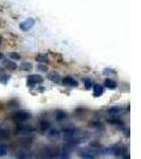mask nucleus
Masks as SVG:
<instances>
[{
	"mask_svg": "<svg viewBox=\"0 0 141 159\" xmlns=\"http://www.w3.org/2000/svg\"><path fill=\"white\" fill-rule=\"evenodd\" d=\"M96 148H100L99 147H94V145H91V148H83L79 152V156L82 159H97L99 157V153L98 150Z\"/></svg>",
	"mask_w": 141,
	"mask_h": 159,
	"instance_id": "nucleus-1",
	"label": "nucleus"
},
{
	"mask_svg": "<svg viewBox=\"0 0 141 159\" xmlns=\"http://www.w3.org/2000/svg\"><path fill=\"white\" fill-rule=\"evenodd\" d=\"M106 154H109V155H115V156H120V155H124L125 153L127 152L126 148L124 145H119V144H115L112 147L108 148L105 150Z\"/></svg>",
	"mask_w": 141,
	"mask_h": 159,
	"instance_id": "nucleus-2",
	"label": "nucleus"
},
{
	"mask_svg": "<svg viewBox=\"0 0 141 159\" xmlns=\"http://www.w3.org/2000/svg\"><path fill=\"white\" fill-rule=\"evenodd\" d=\"M43 81V79L38 74H31V75L27 80V84L29 87H33L37 84H42Z\"/></svg>",
	"mask_w": 141,
	"mask_h": 159,
	"instance_id": "nucleus-3",
	"label": "nucleus"
},
{
	"mask_svg": "<svg viewBox=\"0 0 141 159\" xmlns=\"http://www.w3.org/2000/svg\"><path fill=\"white\" fill-rule=\"evenodd\" d=\"M13 117H14L17 121H27V120H29L31 118V114L25 111V110H18V111L15 112Z\"/></svg>",
	"mask_w": 141,
	"mask_h": 159,
	"instance_id": "nucleus-4",
	"label": "nucleus"
},
{
	"mask_svg": "<svg viewBox=\"0 0 141 159\" xmlns=\"http://www.w3.org/2000/svg\"><path fill=\"white\" fill-rule=\"evenodd\" d=\"M35 25V20L33 18H28L25 19V21H22L21 24L19 25V28L21 31H29L34 27Z\"/></svg>",
	"mask_w": 141,
	"mask_h": 159,
	"instance_id": "nucleus-5",
	"label": "nucleus"
},
{
	"mask_svg": "<svg viewBox=\"0 0 141 159\" xmlns=\"http://www.w3.org/2000/svg\"><path fill=\"white\" fill-rule=\"evenodd\" d=\"M61 83L65 86H69V87H76L79 85L78 81H75L72 76H65L61 81Z\"/></svg>",
	"mask_w": 141,
	"mask_h": 159,
	"instance_id": "nucleus-6",
	"label": "nucleus"
},
{
	"mask_svg": "<svg viewBox=\"0 0 141 159\" xmlns=\"http://www.w3.org/2000/svg\"><path fill=\"white\" fill-rule=\"evenodd\" d=\"M33 129H31V126H28V125H18L17 126V133L20 135H27Z\"/></svg>",
	"mask_w": 141,
	"mask_h": 159,
	"instance_id": "nucleus-7",
	"label": "nucleus"
},
{
	"mask_svg": "<svg viewBox=\"0 0 141 159\" xmlns=\"http://www.w3.org/2000/svg\"><path fill=\"white\" fill-rule=\"evenodd\" d=\"M104 92V88L102 85H99V84H96V85L93 86V96L96 97V98H98V97H101L102 94H103Z\"/></svg>",
	"mask_w": 141,
	"mask_h": 159,
	"instance_id": "nucleus-8",
	"label": "nucleus"
},
{
	"mask_svg": "<svg viewBox=\"0 0 141 159\" xmlns=\"http://www.w3.org/2000/svg\"><path fill=\"white\" fill-rule=\"evenodd\" d=\"M104 85L106 88H108V89H116L117 88V82L114 81V80H111V79H106L104 82Z\"/></svg>",
	"mask_w": 141,
	"mask_h": 159,
	"instance_id": "nucleus-9",
	"label": "nucleus"
},
{
	"mask_svg": "<svg viewBox=\"0 0 141 159\" xmlns=\"http://www.w3.org/2000/svg\"><path fill=\"white\" fill-rule=\"evenodd\" d=\"M43 159H52L54 157V151L52 148H46L43 151Z\"/></svg>",
	"mask_w": 141,
	"mask_h": 159,
	"instance_id": "nucleus-10",
	"label": "nucleus"
},
{
	"mask_svg": "<svg viewBox=\"0 0 141 159\" xmlns=\"http://www.w3.org/2000/svg\"><path fill=\"white\" fill-rule=\"evenodd\" d=\"M10 138V130L4 127H0V140H7Z\"/></svg>",
	"mask_w": 141,
	"mask_h": 159,
	"instance_id": "nucleus-11",
	"label": "nucleus"
},
{
	"mask_svg": "<svg viewBox=\"0 0 141 159\" xmlns=\"http://www.w3.org/2000/svg\"><path fill=\"white\" fill-rule=\"evenodd\" d=\"M48 79L50 80V81L54 82V83H60L61 82V76L58 73L56 72H50L48 74Z\"/></svg>",
	"mask_w": 141,
	"mask_h": 159,
	"instance_id": "nucleus-12",
	"label": "nucleus"
},
{
	"mask_svg": "<svg viewBox=\"0 0 141 159\" xmlns=\"http://www.w3.org/2000/svg\"><path fill=\"white\" fill-rule=\"evenodd\" d=\"M108 112L111 115H114V116H119L123 112V110L121 107H112V108L108 109Z\"/></svg>",
	"mask_w": 141,
	"mask_h": 159,
	"instance_id": "nucleus-13",
	"label": "nucleus"
},
{
	"mask_svg": "<svg viewBox=\"0 0 141 159\" xmlns=\"http://www.w3.org/2000/svg\"><path fill=\"white\" fill-rule=\"evenodd\" d=\"M39 126H40V132L42 133H45L46 130H48L50 129V123L48 122V121H46V120H43L42 122H40V124H39Z\"/></svg>",
	"mask_w": 141,
	"mask_h": 159,
	"instance_id": "nucleus-14",
	"label": "nucleus"
},
{
	"mask_svg": "<svg viewBox=\"0 0 141 159\" xmlns=\"http://www.w3.org/2000/svg\"><path fill=\"white\" fill-rule=\"evenodd\" d=\"M3 65L6 66L7 68L9 69H12V70H15L17 68V65L14 63V61H3Z\"/></svg>",
	"mask_w": 141,
	"mask_h": 159,
	"instance_id": "nucleus-15",
	"label": "nucleus"
},
{
	"mask_svg": "<svg viewBox=\"0 0 141 159\" xmlns=\"http://www.w3.org/2000/svg\"><path fill=\"white\" fill-rule=\"evenodd\" d=\"M20 69H21L22 71H31L33 69V66L31 63H22L21 65H20Z\"/></svg>",
	"mask_w": 141,
	"mask_h": 159,
	"instance_id": "nucleus-16",
	"label": "nucleus"
},
{
	"mask_svg": "<svg viewBox=\"0 0 141 159\" xmlns=\"http://www.w3.org/2000/svg\"><path fill=\"white\" fill-rule=\"evenodd\" d=\"M69 152H70V151H69V148L67 147L64 148L63 152H61V159H68L69 154H70Z\"/></svg>",
	"mask_w": 141,
	"mask_h": 159,
	"instance_id": "nucleus-17",
	"label": "nucleus"
},
{
	"mask_svg": "<svg viewBox=\"0 0 141 159\" xmlns=\"http://www.w3.org/2000/svg\"><path fill=\"white\" fill-rule=\"evenodd\" d=\"M7 153V148L6 144H3V143H1L0 144V157H2V156H6Z\"/></svg>",
	"mask_w": 141,
	"mask_h": 159,
	"instance_id": "nucleus-18",
	"label": "nucleus"
},
{
	"mask_svg": "<svg viewBox=\"0 0 141 159\" xmlns=\"http://www.w3.org/2000/svg\"><path fill=\"white\" fill-rule=\"evenodd\" d=\"M66 117H67V115L65 114V112L63 111H58L57 112V116H56V118H57L58 121H61V120H65Z\"/></svg>",
	"mask_w": 141,
	"mask_h": 159,
	"instance_id": "nucleus-19",
	"label": "nucleus"
},
{
	"mask_svg": "<svg viewBox=\"0 0 141 159\" xmlns=\"http://www.w3.org/2000/svg\"><path fill=\"white\" fill-rule=\"evenodd\" d=\"M9 80H10V75H0V83H2V84H7V82H9Z\"/></svg>",
	"mask_w": 141,
	"mask_h": 159,
	"instance_id": "nucleus-20",
	"label": "nucleus"
},
{
	"mask_svg": "<svg viewBox=\"0 0 141 159\" xmlns=\"http://www.w3.org/2000/svg\"><path fill=\"white\" fill-rule=\"evenodd\" d=\"M9 56H10V58H12V60H20V55L16 52L9 53Z\"/></svg>",
	"mask_w": 141,
	"mask_h": 159,
	"instance_id": "nucleus-21",
	"label": "nucleus"
},
{
	"mask_svg": "<svg viewBox=\"0 0 141 159\" xmlns=\"http://www.w3.org/2000/svg\"><path fill=\"white\" fill-rule=\"evenodd\" d=\"M37 61H43V63H48L49 61V60H48L46 56H43V55H38L37 56Z\"/></svg>",
	"mask_w": 141,
	"mask_h": 159,
	"instance_id": "nucleus-22",
	"label": "nucleus"
},
{
	"mask_svg": "<svg viewBox=\"0 0 141 159\" xmlns=\"http://www.w3.org/2000/svg\"><path fill=\"white\" fill-rule=\"evenodd\" d=\"M38 70H42V71H47L48 69H47V67H46L45 65H38Z\"/></svg>",
	"mask_w": 141,
	"mask_h": 159,
	"instance_id": "nucleus-23",
	"label": "nucleus"
},
{
	"mask_svg": "<svg viewBox=\"0 0 141 159\" xmlns=\"http://www.w3.org/2000/svg\"><path fill=\"white\" fill-rule=\"evenodd\" d=\"M86 89H89L91 87V81H89V80H86Z\"/></svg>",
	"mask_w": 141,
	"mask_h": 159,
	"instance_id": "nucleus-24",
	"label": "nucleus"
},
{
	"mask_svg": "<svg viewBox=\"0 0 141 159\" xmlns=\"http://www.w3.org/2000/svg\"><path fill=\"white\" fill-rule=\"evenodd\" d=\"M1 43H2V38H1V36H0V46H1Z\"/></svg>",
	"mask_w": 141,
	"mask_h": 159,
	"instance_id": "nucleus-25",
	"label": "nucleus"
},
{
	"mask_svg": "<svg viewBox=\"0 0 141 159\" xmlns=\"http://www.w3.org/2000/svg\"><path fill=\"white\" fill-rule=\"evenodd\" d=\"M2 57H3V55H2L1 53H0V60H2Z\"/></svg>",
	"mask_w": 141,
	"mask_h": 159,
	"instance_id": "nucleus-26",
	"label": "nucleus"
},
{
	"mask_svg": "<svg viewBox=\"0 0 141 159\" xmlns=\"http://www.w3.org/2000/svg\"><path fill=\"white\" fill-rule=\"evenodd\" d=\"M19 159H27V158H25V157H24V156H22V157H20Z\"/></svg>",
	"mask_w": 141,
	"mask_h": 159,
	"instance_id": "nucleus-27",
	"label": "nucleus"
},
{
	"mask_svg": "<svg viewBox=\"0 0 141 159\" xmlns=\"http://www.w3.org/2000/svg\"><path fill=\"white\" fill-rule=\"evenodd\" d=\"M125 159H130V156L127 155V156H126V158H125Z\"/></svg>",
	"mask_w": 141,
	"mask_h": 159,
	"instance_id": "nucleus-28",
	"label": "nucleus"
}]
</instances>
